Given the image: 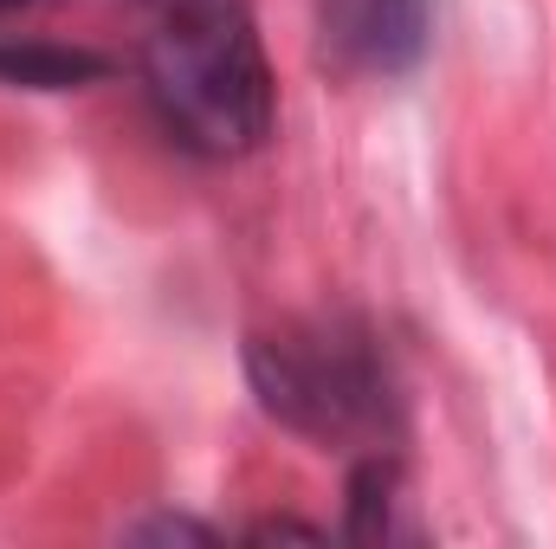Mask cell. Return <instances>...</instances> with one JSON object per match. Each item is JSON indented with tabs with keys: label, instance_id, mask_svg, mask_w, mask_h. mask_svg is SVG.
Masks as SVG:
<instances>
[{
	"label": "cell",
	"instance_id": "obj_1",
	"mask_svg": "<svg viewBox=\"0 0 556 549\" xmlns=\"http://www.w3.org/2000/svg\"><path fill=\"white\" fill-rule=\"evenodd\" d=\"M142 72L155 117L194 155H247L273 130V72L247 0H155Z\"/></svg>",
	"mask_w": 556,
	"mask_h": 549
},
{
	"label": "cell",
	"instance_id": "obj_2",
	"mask_svg": "<svg viewBox=\"0 0 556 549\" xmlns=\"http://www.w3.org/2000/svg\"><path fill=\"white\" fill-rule=\"evenodd\" d=\"M247 375L273 420L324 446L382 439L395 420V388H389V369L369 330L337 323V317L260 330L247 343Z\"/></svg>",
	"mask_w": 556,
	"mask_h": 549
},
{
	"label": "cell",
	"instance_id": "obj_3",
	"mask_svg": "<svg viewBox=\"0 0 556 549\" xmlns=\"http://www.w3.org/2000/svg\"><path fill=\"white\" fill-rule=\"evenodd\" d=\"M433 39L427 0H317V52L343 78H402Z\"/></svg>",
	"mask_w": 556,
	"mask_h": 549
},
{
	"label": "cell",
	"instance_id": "obj_4",
	"mask_svg": "<svg viewBox=\"0 0 556 549\" xmlns=\"http://www.w3.org/2000/svg\"><path fill=\"white\" fill-rule=\"evenodd\" d=\"M104 59L78 52V46H0V78L7 85H33V91H72L85 78H98Z\"/></svg>",
	"mask_w": 556,
	"mask_h": 549
},
{
	"label": "cell",
	"instance_id": "obj_5",
	"mask_svg": "<svg viewBox=\"0 0 556 549\" xmlns=\"http://www.w3.org/2000/svg\"><path fill=\"white\" fill-rule=\"evenodd\" d=\"M395 491H402V465L376 452L356 472V485H350V544H389V537H402L395 531V505H402Z\"/></svg>",
	"mask_w": 556,
	"mask_h": 549
},
{
	"label": "cell",
	"instance_id": "obj_6",
	"mask_svg": "<svg viewBox=\"0 0 556 549\" xmlns=\"http://www.w3.org/2000/svg\"><path fill=\"white\" fill-rule=\"evenodd\" d=\"M124 537L130 544H214V531L207 524H188V518H142Z\"/></svg>",
	"mask_w": 556,
	"mask_h": 549
},
{
	"label": "cell",
	"instance_id": "obj_7",
	"mask_svg": "<svg viewBox=\"0 0 556 549\" xmlns=\"http://www.w3.org/2000/svg\"><path fill=\"white\" fill-rule=\"evenodd\" d=\"M253 537H260V544H278V537H291V544H324V531H304V524H260Z\"/></svg>",
	"mask_w": 556,
	"mask_h": 549
},
{
	"label": "cell",
	"instance_id": "obj_8",
	"mask_svg": "<svg viewBox=\"0 0 556 549\" xmlns=\"http://www.w3.org/2000/svg\"><path fill=\"white\" fill-rule=\"evenodd\" d=\"M13 7H26V0H0V13H13Z\"/></svg>",
	"mask_w": 556,
	"mask_h": 549
}]
</instances>
